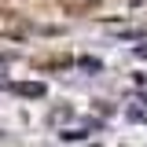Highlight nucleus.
Instances as JSON below:
<instances>
[{
    "label": "nucleus",
    "mask_w": 147,
    "mask_h": 147,
    "mask_svg": "<svg viewBox=\"0 0 147 147\" xmlns=\"http://www.w3.org/2000/svg\"><path fill=\"white\" fill-rule=\"evenodd\" d=\"M22 96H44V85H18Z\"/></svg>",
    "instance_id": "1"
},
{
    "label": "nucleus",
    "mask_w": 147,
    "mask_h": 147,
    "mask_svg": "<svg viewBox=\"0 0 147 147\" xmlns=\"http://www.w3.org/2000/svg\"><path fill=\"white\" fill-rule=\"evenodd\" d=\"M136 55H140V59H147V44H140V48H136Z\"/></svg>",
    "instance_id": "3"
},
{
    "label": "nucleus",
    "mask_w": 147,
    "mask_h": 147,
    "mask_svg": "<svg viewBox=\"0 0 147 147\" xmlns=\"http://www.w3.org/2000/svg\"><path fill=\"white\" fill-rule=\"evenodd\" d=\"M88 4H96V0H66V7H74V11H81V7H88Z\"/></svg>",
    "instance_id": "2"
}]
</instances>
